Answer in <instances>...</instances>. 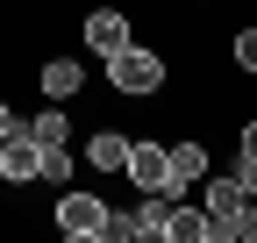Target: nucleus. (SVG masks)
Returning a JSON list of instances; mask_svg holds the SVG:
<instances>
[{
	"mask_svg": "<svg viewBox=\"0 0 257 243\" xmlns=\"http://www.w3.org/2000/svg\"><path fill=\"white\" fill-rule=\"evenodd\" d=\"M100 65H107V86H114L121 100H157V93L172 86V65H165V50H143L136 36H128L114 57H100Z\"/></svg>",
	"mask_w": 257,
	"mask_h": 243,
	"instance_id": "obj_1",
	"label": "nucleus"
},
{
	"mask_svg": "<svg viewBox=\"0 0 257 243\" xmlns=\"http://www.w3.org/2000/svg\"><path fill=\"white\" fill-rule=\"evenodd\" d=\"M50 222H57V236H72V243H93V236H107V200H100V193H86V186H64Z\"/></svg>",
	"mask_w": 257,
	"mask_h": 243,
	"instance_id": "obj_2",
	"label": "nucleus"
},
{
	"mask_svg": "<svg viewBox=\"0 0 257 243\" xmlns=\"http://www.w3.org/2000/svg\"><path fill=\"white\" fill-rule=\"evenodd\" d=\"M165 165H172V179H165V200H186V193H193V186H200V179L214 172L200 136H179V143H165Z\"/></svg>",
	"mask_w": 257,
	"mask_h": 243,
	"instance_id": "obj_3",
	"label": "nucleus"
},
{
	"mask_svg": "<svg viewBox=\"0 0 257 243\" xmlns=\"http://www.w3.org/2000/svg\"><path fill=\"white\" fill-rule=\"evenodd\" d=\"M36 165H43V143L29 136V129H8V136H0V179H8V186H29Z\"/></svg>",
	"mask_w": 257,
	"mask_h": 243,
	"instance_id": "obj_4",
	"label": "nucleus"
},
{
	"mask_svg": "<svg viewBox=\"0 0 257 243\" xmlns=\"http://www.w3.org/2000/svg\"><path fill=\"white\" fill-rule=\"evenodd\" d=\"M79 36H86V50H100V57H114V50L128 43V15H121V8H93V15L79 22Z\"/></svg>",
	"mask_w": 257,
	"mask_h": 243,
	"instance_id": "obj_5",
	"label": "nucleus"
},
{
	"mask_svg": "<svg viewBox=\"0 0 257 243\" xmlns=\"http://www.w3.org/2000/svg\"><path fill=\"white\" fill-rule=\"evenodd\" d=\"M128 179H136L143 193H165V179H172V165H165V143H136L128 136V165H121Z\"/></svg>",
	"mask_w": 257,
	"mask_h": 243,
	"instance_id": "obj_6",
	"label": "nucleus"
},
{
	"mask_svg": "<svg viewBox=\"0 0 257 243\" xmlns=\"http://www.w3.org/2000/svg\"><path fill=\"white\" fill-rule=\"evenodd\" d=\"M36 86H43V100H79L86 65H79V57H43V65H36Z\"/></svg>",
	"mask_w": 257,
	"mask_h": 243,
	"instance_id": "obj_7",
	"label": "nucleus"
},
{
	"mask_svg": "<svg viewBox=\"0 0 257 243\" xmlns=\"http://www.w3.org/2000/svg\"><path fill=\"white\" fill-rule=\"evenodd\" d=\"M200 207H207V222L236 215V207H243V186H236V172H207V179H200ZM207 236H214V229H207Z\"/></svg>",
	"mask_w": 257,
	"mask_h": 243,
	"instance_id": "obj_8",
	"label": "nucleus"
},
{
	"mask_svg": "<svg viewBox=\"0 0 257 243\" xmlns=\"http://www.w3.org/2000/svg\"><path fill=\"white\" fill-rule=\"evenodd\" d=\"M86 165H93V172H121V165H128V136H121V129H93V136H86Z\"/></svg>",
	"mask_w": 257,
	"mask_h": 243,
	"instance_id": "obj_9",
	"label": "nucleus"
},
{
	"mask_svg": "<svg viewBox=\"0 0 257 243\" xmlns=\"http://www.w3.org/2000/svg\"><path fill=\"white\" fill-rule=\"evenodd\" d=\"M207 207H186V200H172V215H165V243H207Z\"/></svg>",
	"mask_w": 257,
	"mask_h": 243,
	"instance_id": "obj_10",
	"label": "nucleus"
},
{
	"mask_svg": "<svg viewBox=\"0 0 257 243\" xmlns=\"http://www.w3.org/2000/svg\"><path fill=\"white\" fill-rule=\"evenodd\" d=\"M22 129L36 136V143H72V107H64V100H50V107H36V114H29Z\"/></svg>",
	"mask_w": 257,
	"mask_h": 243,
	"instance_id": "obj_11",
	"label": "nucleus"
},
{
	"mask_svg": "<svg viewBox=\"0 0 257 243\" xmlns=\"http://www.w3.org/2000/svg\"><path fill=\"white\" fill-rule=\"evenodd\" d=\"M207 243H257V200H243V207H236V215H221Z\"/></svg>",
	"mask_w": 257,
	"mask_h": 243,
	"instance_id": "obj_12",
	"label": "nucleus"
},
{
	"mask_svg": "<svg viewBox=\"0 0 257 243\" xmlns=\"http://www.w3.org/2000/svg\"><path fill=\"white\" fill-rule=\"evenodd\" d=\"M165 215H172V200H165V193H143V207H136V243H165Z\"/></svg>",
	"mask_w": 257,
	"mask_h": 243,
	"instance_id": "obj_13",
	"label": "nucleus"
},
{
	"mask_svg": "<svg viewBox=\"0 0 257 243\" xmlns=\"http://www.w3.org/2000/svg\"><path fill=\"white\" fill-rule=\"evenodd\" d=\"M72 172H79V158L64 143H43V165H36V179H50V186H72Z\"/></svg>",
	"mask_w": 257,
	"mask_h": 243,
	"instance_id": "obj_14",
	"label": "nucleus"
},
{
	"mask_svg": "<svg viewBox=\"0 0 257 243\" xmlns=\"http://www.w3.org/2000/svg\"><path fill=\"white\" fill-rule=\"evenodd\" d=\"M229 57H236L243 72H257V29H236V50H229Z\"/></svg>",
	"mask_w": 257,
	"mask_h": 243,
	"instance_id": "obj_15",
	"label": "nucleus"
},
{
	"mask_svg": "<svg viewBox=\"0 0 257 243\" xmlns=\"http://www.w3.org/2000/svg\"><path fill=\"white\" fill-rule=\"evenodd\" d=\"M236 186H243V200H257V158H236Z\"/></svg>",
	"mask_w": 257,
	"mask_h": 243,
	"instance_id": "obj_16",
	"label": "nucleus"
},
{
	"mask_svg": "<svg viewBox=\"0 0 257 243\" xmlns=\"http://www.w3.org/2000/svg\"><path fill=\"white\" fill-rule=\"evenodd\" d=\"M236 158H257V114L243 122V136H236Z\"/></svg>",
	"mask_w": 257,
	"mask_h": 243,
	"instance_id": "obj_17",
	"label": "nucleus"
},
{
	"mask_svg": "<svg viewBox=\"0 0 257 243\" xmlns=\"http://www.w3.org/2000/svg\"><path fill=\"white\" fill-rule=\"evenodd\" d=\"M8 129H22V122H15V107H8V100H0V136H8Z\"/></svg>",
	"mask_w": 257,
	"mask_h": 243,
	"instance_id": "obj_18",
	"label": "nucleus"
}]
</instances>
